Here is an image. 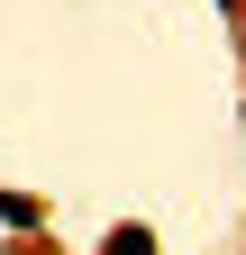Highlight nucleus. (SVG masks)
I'll return each instance as SVG.
<instances>
[{
  "mask_svg": "<svg viewBox=\"0 0 246 255\" xmlns=\"http://www.w3.org/2000/svg\"><path fill=\"white\" fill-rule=\"evenodd\" d=\"M101 255H155V228H137V219H128V228H110Z\"/></svg>",
  "mask_w": 246,
  "mask_h": 255,
  "instance_id": "nucleus-1",
  "label": "nucleus"
}]
</instances>
